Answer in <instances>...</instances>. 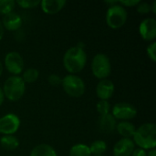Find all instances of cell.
<instances>
[{"mask_svg":"<svg viewBox=\"0 0 156 156\" xmlns=\"http://www.w3.org/2000/svg\"><path fill=\"white\" fill-rule=\"evenodd\" d=\"M147 156H156V150H155V149H152V150H149V152L147 153Z\"/></svg>","mask_w":156,"mask_h":156,"instance_id":"33","label":"cell"},{"mask_svg":"<svg viewBox=\"0 0 156 156\" xmlns=\"http://www.w3.org/2000/svg\"><path fill=\"white\" fill-rule=\"evenodd\" d=\"M2 90L5 98L11 101H17L25 94L26 83L20 76H10L4 82Z\"/></svg>","mask_w":156,"mask_h":156,"instance_id":"3","label":"cell"},{"mask_svg":"<svg viewBox=\"0 0 156 156\" xmlns=\"http://www.w3.org/2000/svg\"><path fill=\"white\" fill-rule=\"evenodd\" d=\"M19 117L15 113H7L0 117V133L3 135H14L20 127Z\"/></svg>","mask_w":156,"mask_h":156,"instance_id":"9","label":"cell"},{"mask_svg":"<svg viewBox=\"0 0 156 156\" xmlns=\"http://www.w3.org/2000/svg\"><path fill=\"white\" fill-rule=\"evenodd\" d=\"M135 144L130 138L120 139L113 146V156H132Z\"/></svg>","mask_w":156,"mask_h":156,"instance_id":"12","label":"cell"},{"mask_svg":"<svg viewBox=\"0 0 156 156\" xmlns=\"http://www.w3.org/2000/svg\"><path fill=\"white\" fill-rule=\"evenodd\" d=\"M4 34H5V28H4V27H3V24H2L1 20H0V40L3 38Z\"/></svg>","mask_w":156,"mask_h":156,"instance_id":"30","label":"cell"},{"mask_svg":"<svg viewBox=\"0 0 156 156\" xmlns=\"http://www.w3.org/2000/svg\"><path fill=\"white\" fill-rule=\"evenodd\" d=\"M16 5H19L20 7L24 9H30L35 8L38 5H40L39 0H18L16 2Z\"/></svg>","mask_w":156,"mask_h":156,"instance_id":"24","label":"cell"},{"mask_svg":"<svg viewBox=\"0 0 156 156\" xmlns=\"http://www.w3.org/2000/svg\"><path fill=\"white\" fill-rule=\"evenodd\" d=\"M151 9H152V12L154 14H156V0H154L152 4H151Z\"/></svg>","mask_w":156,"mask_h":156,"instance_id":"32","label":"cell"},{"mask_svg":"<svg viewBox=\"0 0 156 156\" xmlns=\"http://www.w3.org/2000/svg\"><path fill=\"white\" fill-rule=\"evenodd\" d=\"M95 91L100 101H108L114 94L115 91L114 83L108 79L101 80L98 82Z\"/></svg>","mask_w":156,"mask_h":156,"instance_id":"11","label":"cell"},{"mask_svg":"<svg viewBox=\"0 0 156 156\" xmlns=\"http://www.w3.org/2000/svg\"><path fill=\"white\" fill-rule=\"evenodd\" d=\"M69 156H92L90 147L84 144H74L69 150Z\"/></svg>","mask_w":156,"mask_h":156,"instance_id":"19","label":"cell"},{"mask_svg":"<svg viewBox=\"0 0 156 156\" xmlns=\"http://www.w3.org/2000/svg\"><path fill=\"white\" fill-rule=\"evenodd\" d=\"M140 2H141L140 0H119L118 4L123 7H133V6H137V5Z\"/></svg>","mask_w":156,"mask_h":156,"instance_id":"28","label":"cell"},{"mask_svg":"<svg viewBox=\"0 0 156 156\" xmlns=\"http://www.w3.org/2000/svg\"><path fill=\"white\" fill-rule=\"evenodd\" d=\"M39 77V71L35 68H29L22 72V80L25 83H34Z\"/></svg>","mask_w":156,"mask_h":156,"instance_id":"21","label":"cell"},{"mask_svg":"<svg viewBox=\"0 0 156 156\" xmlns=\"http://www.w3.org/2000/svg\"><path fill=\"white\" fill-rule=\"evenodd\" d=\"M48 81L51 86H59V85H61L62 79L57 74H51L48 76Z\"/></svg>","mask_w":156,"mask_h":156,"instance_id":"27","label":"cell"},{"mask_svg":"<svg viewBox=\"0 0 156 156\" xmlns=\"http://www.w3.org/2000/svg\"><path fill=\"white\" fill-rule=\"evenodd\" d=\"M16 6V1L14 0H0V14L7 15L13 12Z\"/></svg>","mask_w":156,"mask_h":156,"instance_id":"22","label":"cell"},{"mask_svg":"<svg viewBox=\"0 0 156 156\" xmlns=\"http://www.w3.org/2000/svg\"><path fill=\"white\" fill-rule=\"evenodd\" d=\"M139 34L145 41H154L156 38V20L153 17L144 19L139 25Z\"/></svg>","mask_w":156,"mask_h":156,"instance_id":"10","label":"cell"},{"mask_svg":"<svg viewBox=\"0 0 156 156\" xmlns=\"http://www.w3.org/2000/svg\"><path fill=\"white\" fill-rule=\"evenodd\" d=\"M112 115L121 122L132 120L137 115V109L131 103L128 102H118L112 107Z\"/></svg>","mask_w":156,"mask_h":156,"instance_id":"8","label":"cell"},{"mask_svg":"<svg viewBox=\"0 0 156 156\" xmlns=\"http://www.w3.org/2000/svg\"><path fill=\"white\" fill-rule=\"evenodd\" d=\"M87 54L84 48L74 46L69 48L63 56V65L69 74L80 72L86 66Z\"/></svg>","mask_w":156,"mask_h":156,"instance_id":"1","label":"cell"},{"mask_svg":"<svg viewBox=\"0 0 156 156\" xmlns=\"http://www.w3.org/2000/svg\"><path fill=\"white\" fill-rule=\"evenodd\" d=\"M4 64L12 76H19L24 71V59L16 51L8 52L5 57Z\"/></svg>","mask_w":156,"mask_h":156,"instance_id":"7","label":"cell"},{"mask_svg":"<svg viewBox=\"0 0 156 156\" xmlns=\"http://www.w3.org/2000/svg\"><path fill=\"white\" fill-rule=\"evenodd\" d=\"M96 110L100 116L109 114L111 111V104L108 101H100L96 104Z\"/></svg>","mask_w":156,"mask_h":156,"instance_id":"23","label":"cell"},{"mask_svg":"<svg viewBox=\"0 0 156 156\" xmlns=\"http://www.w3.org/2000/svg\"><path fill=\"white\" fill-rule=\"evenodd\" d=\"M67 4L66 0H42L40 6L42 11L47 15H55L58 13Z\"/></svg>","mask_w":156,"mask_h":156,"instance_id":"14","label":"cell"},{"mask_svg":"<svg viewBox=\"0 0 156 156\" xmlns=\"http://www.w3.org/2000/svg\"><path fill=\"white\" fill-rule=\"evenodd\" d=\"M132 156H147V152L141 148H135L132 154Z\"/></svg>","mask_w":156,"mask_h":156,"instance_id":"29","label":"cell"},{"mask_svg":"<svg viewBox=\"0 0 156 156\" xmlns=\"http://www.w3.org/2000/svg\"><path fill=\"white\" fill-rule=\"evenodd\" d=\"M91 72L99 80L107 79L112 72V63L110 58L103 53L96 54L91 60Z\"/></svg>","mask_w":156,"mask_h":156,"instance_id":"6","label":"cell"},{"mask_svg":"<svg viewBox=\"0 0 156 156\" xmlns=\"http://www.w3.org/2000/svg\"><path fill=\"white\" fill-rule=\"evenodd\" d=\"M97 156H105V155H97Z\"/></svg>","mask_w":156,"mask_h":156,"instance_id":"35","label":"cell"},{"mask_svg":"<svg viewBox=\"0 0 156 156\" xmlns=\"http://www.w3.org/2000/svg\"><path fill=\"white\" fill-rule=\"evenodd\" d=\"M29 156H58L56 150L49 144H40L35 146Z\"/></svg>","mask_w":156,"mask_h":156,"instance_id":"17","label":"cell"},{"mask_svg":"<svg viewBox=\"0 0 156 156\" xmlns=\"http://www.w3.org/2000/svg\"><path fill=\"white\" fill-rule=\"evenodd\" d=\"M0 145L5 150L13 151L19 146V141L14 135H3L0 138Z\"/></svg>","mask_w":156,"mask_h":156,"instance_id":"18","label":"cell"},{"mask_svg":"<svg viewBox=\"0 0 156 156\" xmlns=\"http://www.w3.org/2000/svg\"><path fill=\"white\" fill-rule=\"evenodd\" d=\"M117 133L122 137V138H130L132 139L135 131H136V127L134 126L133 123L125 121V122H117L116 125V129Z\"/></svg>","mask_w":156,"mask_h":156,"instance_id":"16","label":"cell"},{"mask_svg":"<svg viewBox=\"0 0 156 156\" xmlns=\"http://www.w3.org/2000/svg\"><path fill=\"white\" fill-rule=\"evenodd\" d=\"M91 155H103V154L107 151V144L102 140H96L89 146Z\"/></svg>","mask_w":156,"mask_h":156,"instance_id":"20","label":"cell"},{"mask_svg":"<svg viewBox=\"0 0 156 156\" xmlns=\"http://www.w3.org/2000/svg\"><path fill=\"white\" fill-rule=\"evenodd\" d=\"M2 73H3V64H2V62L0 61V77H1V75H2Z\"/></svg>","mask_w":156,"mask_h":156,"instance_id":"34","label":"cell"},{"mask_svg":"<svg viewBox=\"0 0 156 156\" xmlns=\"http://www.w3.org/2000/svg\"><path fill=\"white\" fill-rule=\"evenodd\" d=\"M61 86L65 93L72 98H80L83 96L86 90L84 80L75 74L66 75L62 79Z\"/></svg>","mask_w":156,"mask_h":156,"instance_id":"5","label":"cell"},{"mask_svg":"<svg viewBox=\"0 0 156 156\" xmlns=\"http://www.w3.org/2000/svg\"><path fill=\"white\" fill-rule=\"evenodd\" d=\"M4 101H5V96H4V93H3V90L0 87V106L3 104Z\"/></svg>","mask_w":156,"mask_h":156,"instance_id":"31","label":"cell"},{"mask_svg":"<svg viewBox=\"0 0 156 156\" xmlns=\"http://www.w3.org/2000/svg\"><path fill=\"white\" fill-rule=\"evenodd\" d=\"M138 148L152 150L156 147V126L153 122H146L138 127L132 139Z\"/></svg>","mask_w":156,"mask_h":156,"instance_id":"2","label":"cell"},{"mask_svg":"<svg viewBox=\"0 0 156 156\" xmlns=\"http://www.w3.org/2000/svg\"><path fill=\"white\" fill-rule=\"evenodd\" d=\"M117 125V120L112 115V113L100 116L98 126L101 133H111L115 131Z\"/></svg>","mask_w":156,"mask_h":156,"instance_id":"15","label":"cell"},{"mask_svg":"<svg viewBox=\"0 0 156 156\" xmlns=\"http://www.w3.org/2000/svg\"><path fill=\"white\" fill-rule=\"evenodd\" d=\"M146 53L147 56L149 57V58L153 61H156V42L153 41L151 44H149L146 48Z\"/></svg>","mask_w":156,"mask_h":156,"instance_id":"26","label":"cell"},{"mask_svg":"<svg viewBox=\"0 0 156 156\" xmlns=\"http://www.w3.org/2000/svg\"><path fill=\"white\" fill-rule=\"evenodd\" d=\"M2 24L5 29L8 31H16L22 26V18L15 12H11L3 16Z\"/></svg>","mask_w":156,"mask_h":156,"instance_id":"13","label":"cell"},{"mask_svg":"<svg viewBox=\"0 0 156 156\" xmlns=\"http://www.w3.org/2000/svg\"><path fill=\"white\" fill-rule=\"evenodd\" d=\"M128 18V12L125 7L117 4L110 5L105 15V20L109 27L119 29L123 27Z\"/></svg>","mask_w":156,"mask_h":156,"instance_id":"4","label":"cell"},{"mask_svg":"<svg viewBox=\"0 0 156 156\" xmlns=\"http://www.w3.org/2000/svg\"><path fill=\"white\" fill-rule=\"evenodd\" d=\"M137 12L141 15H145V14H148L150 12H152V9H151V4L150 3H147V2H140L137 6Z\"/></svg>","mask_w":156,"mask_h":156,"instance_id":"25","label":"cell"}]
</instances>
